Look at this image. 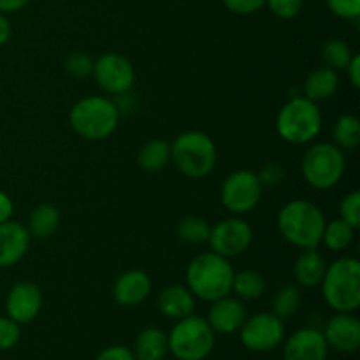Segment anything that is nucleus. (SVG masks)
I'll list each match as a JSON object with an SVG mask.
<instances>
[{
  "label": "nucleus",
  "mask_w": 360,
  "mask_h": 360,
  "mask_svg": "<svg viewBox=\"0 0 360 360\" xmlns=\"http://www.w3.org/2000/svg\"><path fill=\"white\" fill-rule=\"evenodd\" d=\"M326 214L315 202L295 199L285 204L278 213V231L281 238L299 250H315L322 245Z\"/></svg>",
  "instance_id": "obj_1"
},
{
  "label": "nucleus",
  "mask_w": 360,
  "mask_h": 360,
  "mask_svg": "<svg viewBox=\"0 0 360 360\" xmlns=\"http://www.w3.org/2000/svg\"><path fill=\"white\" fill-rule=\"evenodd\" d=\"M234 267L229 259L214 252H206L190 260L186 267V287L193 297L214 302L232 294Z\"/></svg>",
  "instance_id": "obj_2"
},
{
  "label": "nucleus",
  "mask_w": 360,
  "mask_h": 360,
  "mask_svg": "<svg viewBox=\"0 0 360 360\" xmlns=\"http://www.w3.org/2000/svg\"><path fill=\"white\" fill-rule=\"evenodd\" d=\"M69 123L76 136L97 143L111 137L118 129L120 109L111 98L88 95L72 105Z\"/></svg>",
  "instance_id": "obj_3"
},
{
  "label": "nucleus",
  "mask_w": 360,
  "mask_h": 360,
  "mask_svg": "<svg viewBox=\"0 0 360 360\" xmlns=\"http://www.w3.org/2000/svg\"><path fill=\"white\" fill-rule=\"evenodd\" d=\"M326 304L336 313H355L360 306V262L343 257L327 266L320 283Z\"/></svg>",
  "instance_id": "obj_4"
},
{
  "label": "nucleus",
  "mask_w": 360,
  "mask_h": 360,
  "mask_svg": "<svg viewBox=\"0 0 360 360\" xmlns=\"http://www.w3.org/2000/svg\"><path fill=\"white\" fill-rule=\"evenodd\" d=\"M171 160L183 176L190 179H202L210 176L217 165V144L207 134L188 130L172 141Z\"/></svg>",
  "instance_id": "obj_5"
},
{
  "label": "nucleus",
  "mask_w": 360,
  "mask_h": 360,
  "mask_svg": "<svg viewBox=\"0 0 360 360\" xmlns=\"http://www.w3.org/2000/svg\"><path fill=\"white\" fill-rule=\"evenodd\" d=\"M322 111L319 104L309 98L292 97L285 102L276 116V132L285 143L295 144H309L319 137L322 130Z\"/></svg>",
  "instance_id": "obj_6"
},
{
  "label": "nucleus",
  "mask_w": 360,
  "mask_h": 360,
  "mask_svg": "<svg viewBox=\"0 0 360 360\" xmlns=\"http://www.w3.org/2000/svg\"><path fill=\"white\" fill-rule=\"evenodd\" d=\"M214 336L207 320L192 313L176 320L167 334L169 354L178 360H206L214 348Z\"/></svg>",
  "instance_id": "obj_7"
},
{
  "label": "nucleus",
  "mask_w": 360,
  "mask_h": 360,
  "mask_svg": "<svg viewBox=\"0 0 360 360\" xmlns=\"http://www.w3.org/2000/svg\"><path fill=\"white\" fill-rule=\"evenodd\" d=\"M347 160L343 150L333 143H316L301 162L302 178L315 190H330L343 179Z\"/></svg>",
  "instance_id": "obj_8"
},
{
  "label": "nucleus",
  "mask_w": 360,
  "mask_h": 360,
  "mask_svg": "<svg viewBox=\"0 0 360 360\" xmlns=\"http://www.w3.org/2000/svg\"><path fill=\"white\" fill-rule=\"evenodd\" d=\"M238 333L239 341L246 350L253 354H267L276 350L283 343L287 329H285V320L274 315L273 311H262L246 316Z\"/></svg>",
  "instance_id": "obj_9"
},
{
  "label": "nucleus",
  "mask_w": 360,
  "mask_h": 360,
  "mask_svg": "<svg viewBox=\"0 0 360 360\" xmlns=\"http://www.w3.org/2000/svg\"><path fill=\"white\" fill-rule=\"evenodd\" d=\"M264 185L257 172L239 169L231 172L221 183V204L234 214H246L255 210L262 200Z\"/></svg>",
  "instance_id": "obj_10"
},
{
  "label": "nucleus",
  "mask_w": 360,
  "mask_h": 360,
  "mask_svg": "<svg viewBox=\"0 0 360 360\" xmlns=\"http://www.w3.org/2000/svg\"><path fill=\"white\" fill-rule=\"evenodd\" d=\"M207 243L211 246V252L225 259H234L248 252L253 243V229L243 218H225L211 227Z\"/></svg>",
  "instance_id": "obj_11"
},
{
  "label": "nucleus",
  "mask_w": 360,
  "mask_h": 360,
  "mask_svg": "<svg viewBox=\"0 0 360 360\" xmlns=\"http://www.w3.org/2000/svg\"><path fill=\"white\" fill-rule=\"evenodd\" d=\"M98 86L109 95H125L136 83V70L130 60L120 53H104L94 63Z\"/></svg>",
  "instance_id": "obj_12"
},
{
  "label": "nucleus",
  "mask_w": 360,
  "mask_h": 360,
  "mask_svg": "<svg viewBox=\"0 0 360 360\" xmlns=\"http://www.w3.org/2000/svg\"><path fill=\"white\" fill-rule=\"evenodd\" d=\"M42 309V292L32 281H20L9 290L6 299V311L9 319L20 326L34 322Z\"/></svg>",
  "instance_id": "obj_13"
},
{
  "label": "nucleus",
  "mask_w": 360,
  "mask_h": 360,
  "mask_svg": "<svg viewBox=\"0 0 360 360\" xmlns=\"http://www.w3.org/2000/svg\"><path fill=\"white\" fill-rule=\"evenodd\" d=\"M283 360H327L329 345L323 333L313 327H304L283 340Z\"/></svg>",
  "instance_id": "obj_14"
},
{
  "label": "nucleus",
  "mask_w": 360,
  "mask_h": 360,
  "mask_svg": "<svg viewBox=\"0 0 360 360\" xmlns=\"http://www.w3.org/2000/svg\"><path fill=\"white\" fill-rule=\"evenodd\" d=\"M327 345L340 354H355L360 348V320L354 313H336L322 330Z\"/></svg>",
  "instance_id": "obj_15"
},
{
  "label": "nucleus",
  "mask_w": 360,
  "mask_h": 360,
  "mask_svg": "<svg viewBox=\"0 0 360 360\" xmlns=\"http://www.w3.org/2000/svg\"><path fill=\"white\" fill-rule=\"evenodd\" d=\"M246 316L248 315H246V308L241 299L225 295L211 302L206 320L214 334H234L241 329Z\"/></svg>",
  "instance_id": "obj_16"
},
{
  "label": "nucleus",
  "mask_w": 360,
  "mask_h": 360,
  "mask_svg": "<svg viewBox=\"0 0 360 360\" xmlns=\"http://www.w3.org/2000/svg\"><path fill=\"white\" fill-rule=\"evenodd\" d=\"M151 292L150 274L141 269H130L120 274L112 285V297L123 308L143 304Z\"/></svg>",
  "instance_id": "obj_17"
},
{
  "label": "nucleus",
  "mask_w": 360,
  "mask_h": 360,
  "mask_svg": "<svg viewBox=\"0 0 360 360\" xmlns=\"http://www.w3.org/2000/svg\"><path fill=\"white\" fill-rule=\"evenodd\" d=\"M30 234L18 221L7 220L0 224V267H13L27 255L30 248Z\"/></svg>",
  "instance_id": "obj_18"
},
{
  "label": "nucleus",
  "mask_w": 360,
  "mask_h": 360,
  "mask_svg": "<svg viewBox=\"0 0 360 360\" xmlns=\"http://www.w3.org/2000/svg\"><path fill=\"white\" fill-rule=\"evenodd\" d=\"M157 306L158 311L164 316H167V319L181 320L193 313V309H195V297L188 290V287L171 285V287H165L158 294Z\"/></svg>",
  "instance_id": "obj_19"
},
{
  "label": "nucleus",
  "mask_w": 360,
  "mask_h": 360,
  "mask_svg": "<svg viewBox=\"0 0 360 360\" xmlns=\"http://www.w3.org/2000/svg\"><path fill=\"white\" fill-rule=\"evenodd\" d=\"M327 264L322 253L315 250H301L299 257L294 262V273L295 281L299 287L304 288H315L322 283L323 274H326Z\"/></svg>",
  "instance_id": "obj_20"
},
{
  "label": "nucleus",
  "mask_w": 360,
  "mask_h": 360,
  "mask_svg": "<svg viewBox=\"0 0 360 360\" xmlns=\"http://www.w3.org/2000/svg\"><path fill=\"white\" fill-rule=\"evenodd\" d=\"M340 90V74L330 67H316L304 81V97L313 102H323L333 98Z\"/></svg>",
  "instance_id": "obj_21"
},
{
  "label": "nucleus",
  "mask_w": 360,
  "mask_h": 360,
  "mask_svg": "<svg viewBox=\"0 0 360 360\" xmlns=\"http://www.w3.org/2000/svg\"><path fill=\"white\" fill-rule=\"evenodd\" d=\"M132 352L137 360H164L169 354L167 333L158 327H146L137 334Z\"/></svg>",
  "instance_id": "obj_22"
},
{
  "label": "nucleus",
  "mask_w": 360,
  "mask_h": 360,
  "mask_svg": "<svg viewBox=\"0 0 360 360\" xmlns=\"http://www.w3.org/2000/svg\"><path fill=\"white\" fill-rule=\"evenodd\" d=\"M60 227V211L53 204H39L32 210L28 217L27 231L30 238L48 239L58 231Z\"/></svg>",
  "instance_id": "obj_23"
},
{
  "label": "nucleus",
  "mask_w": 360,
  "mask_h": 360,
  "mask_svg": "<svg viewBox=\"0 0 360 360\" xmlns=\"http://www.w3.org/2000/svg\"><path fill=\"white\" fill-rule=\"evenodd\" d=\"M171 162V144L164 139H151L137 153V164L146 172H158Z\"/></svg>",
  "instance_id": "obj_24"
},
{
  "label": "nucleus",
  "mask_w": 360,
  "mask_h": 360,
  "mask_svg": "<svg viewBox=\"0 0 360 360\" xmlns=\"http://www.w3.org/2000/svg\"><path fill=\"white\" fill-rule=\"evenodd\" d=\"M266 287V278L255 269L239 271L234 274V281H232V292L241 301H255L262 297Z\"/></svg>",
  "instance_id": "obj_25"
},
{
  "label": "nucleus",
  "mask_w": 360,
  "mask_h": 360,
  "mask_svg": "<svg viewBox=\"0 0 360 360\" xmlns=\"http://www.w3.org/2000/svg\"><path fill=\"white\" fill-rule=\"evenodd\" d=\"M355 238V227L347 224L341 218H336L333 221H326V229H323L322 245L327 246L330 252H343L352 245Z\"/></svg>",
  "instance_id": "obj_26"
},
{
  "label": "nucleus",
  "mask_w": 360,
  "mask_h": 360,
  "mask_svg": "<svg viewBox=\"0 0 360 360\" xmlns=\"http://www.w3.org/2000/svg\"><path fill=\"white\" fill-rule=\"evenodd\" d=\"M360 143V122L354 115H341L334 123V144L340 150H355Z\"/></svg>",
  "instance_id": "obj_27"
},
{
  "label": "nucleus",
  "mask_w": 360,
  "mask_h": 360,
  "mask_svg": "<svg viewBox=\"0 0 360 360\" xmlns=\"http://www.w3.org/2000/svg\"><path fill=\"white\" fill-rule=\"evenodd\" d=\"M211 225L202 217H195V214H188L183 217L176 225V234L181 241L188 243V245H202L207 243L210 238Z\"/></svg>",
  "instance_id": "obj_28"
},
{
  "label": "nucleus",
  "mask_w": 360,
  "mask_h": 360,
  "mask_svg": "<svg viewBox=\"0 0 360 360\" xmlns=\"http://www.w3.org/2000/svg\"><path fill=\"white\" fill-rule=\"evenodd\" d=\"M302 294L297 285H283L273 297V313L281 320L290 319L301 309Z\"/></svg>",
  "instance_id": "obj_29"
},
{
  "label": "nucleus",
  "mask_w": 360,
  "mask_h": 360,
  "mask_svg": "<svg viewBox=\"0 0 360 360\" xmlns=\"http://www.w3.org/2000/svg\"><path fill=\"white\" fill-rule=\"evenodd\" d=\"M355 53L352 51L350 46L345 41H341V39H329L322 46L323 65L330 67V69L338 70V72L347 69V65L350 63Z\"/></svg>",
  "instance_id": "obj_30"
},
{
  "label": "nucleus",
  "mask_w": 360,
  "mask_h": 360,
  "mask_svg": "<svg viewBox=\"0 0 360 360\" xmlns=\"http://www.w3.org/2000/svg\"><path fill=\"white\" fill-rule=\"evenodd\" d=\"M94 58L88 53L74 51L67 56L65 70L74 79H84L94 74Z\"/></svg>",
  "instance_id": "obj_31"
},
{
  "label": "nucleus",
  "mask_w": 360,
  "mask_h": 360,
  "mask_svg": "<svg viewBox=\"0 0 360 360\" xmlns=\"http://www.w3.org/2000/svg\"><path fill=\"white\" fill-rule=\"evenodd\" d=\"M21 340V326L9 316H0V352L16 347Z\"/></svg>",
  "instance_id": "obj_32"
},
{
  "label": "nucleus",
  "mask_w": 360,
  "mask_h": 360,
  "mask_svg": "<svg viewBox=\"0 0 360 360\" xmlns=\"http://www.w3.org/2000/svg\"><path fill=\"white\" fill-rule=\"evenodd\" d=\"M340 218L357 229L360 225V193L357 190L347 193L340 202Z\"/></svg>",
  "instance_id": "obj_33"
},
{
  "label": "nucleus",
  "mask_w": 360,
  "mask_h": 360,
  "mask_svg": "<svg viewBox=\"0 0 360 360\" xmlns=\"http://www.w3.org/2000/svg\"><path fill=\"white\" fill-rule=\"evenodd\" d=\"M266 6L269 7L274 16L281 18V20H292L302 11L304 0H266Z\"/></svg>",
  "instance_id": "obj_34"
},
{
  "label": "nucleus",
  "mask_w": 360,
  "mask_h": 360,
  "mask_svg": "<svg viewBox=\"0 0 360 360\" xmlns=\"http://www.w3.org/2000/svg\"><path fill=\"white\" fill-rule=\"evenodd\" d=\"M333 14L343 20H357L360 16V0H326Z\"/></svg>",
  "instance_id": "obj_35"
},
{
  "label": "nucleus",
  "mask_w": 360,
  "mask_h": 360,
  "mask_svg": "<svg viewBox=\"0 0 360 360\" xmlns=\"http://www.w3.org/2000/svg\"><path fill=\"white\" fill-rule=\"evenodd\" d=\"M224 4L236 14H253L266 6V0H224Z\"/></svg>",
  "instance_id": "obj_36"
},
{
  "label": "nucleus",
  "mask_w": 360,
  "mask_h": 360,
  "mask_svg": "<svg viewBox=\"0 0 360 360\" xmlns=\"http://www.w3.org/2000/svg\"><path fill=\"white\" fill-rule=\"evenodd\" d=\"M257 176H259L262 185L274 186V185H280V183L283 181L285 169L281 167L280 164H266L262 167V171H260Z\"/></svg>",
  "instance_id": "obj_37"
},
{
  "label": "nucleus",
  "mask_w": 360,
  "mask_h": 360,
  "mask_svg": "<svg viewBox=\"0 0 360 360\" xmlns=\"http://www.w3.org/2000/svg\"><path fill=\"white\" fill-rule=\"evenodd\" d=\"M95 360H137L134 355L132 348L122 347V345H112V347L104 348Z\"/></svg>",
  "instance_id": "obj_38"
},
{
  "label": "nucleus",
  "mask_w": 360,
  "mask_h": 360,
  "mask_svg": "<svg viewBox=\"0 0 360 360\" xmlns=\"http://www.w3.org/2000/svg\"><path fill=\"white\" fill-rule=\"evenodd\" d=\"M13 213H14L13 199H11L6 192L0 190V224L11 220V218H13Z\"/></svg>",
  "instance_id": "obj_39"
},
{
  "label": "nucleus",
  "mask_w": 360,
  "mask_h": 360,
  "mask_svg": "<svg viewBox=\"0 0 360 360\" xmlns=\"http://www.w3.org/2000/svg\"><path fill=\"white\" fill-rule=\"evenodd\" d=\"M347 74H348V79H350L352 86L354 88H360V56L354 55L352 56L350 63L347 65Z\"/></svg>",
  "instance_id": "obj_40"
},
{
  "label": "nucleus",
  "mask_w": 360,
  "mask_h": 360,
  "mask_svg": "<svg viewBox=\"0 0 360 360\" xmlns=\"http://www.w3.org/2000/svg\"><path fill=\"white\" fill-rule=\"evenodd\" d=\"M30 0H0V13H16L23 9Z\"/></svg>",
  "instance_id": "obj_41"
},
{
  "label": "nucleus",
  "mask_w": 360,
  "mask_h": 360,
  "mask_svg": "<svg viewBox=\"0 0 360 360\" xmlns=\"http://www.w3.org/2000/svg\"><path fill=\"white\" fill-rule=\"evenodd\" d=\"M11 39V23L6 18V14L0 13V46L6 44Z\"/></svg>",
  "instance_id": "obj_42"
}]
</instances>
